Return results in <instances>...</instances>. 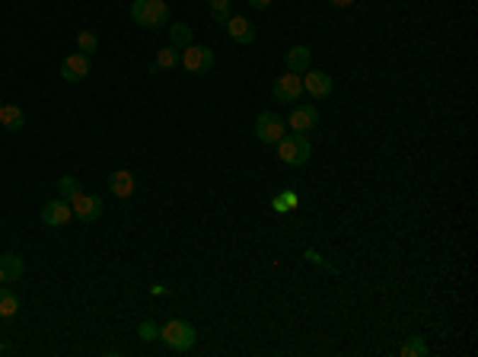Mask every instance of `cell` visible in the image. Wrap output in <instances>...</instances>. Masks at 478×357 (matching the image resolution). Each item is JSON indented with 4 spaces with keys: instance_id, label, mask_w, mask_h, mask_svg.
<instances>
[{
    "instance_id": "12",
    "label": "cell",
    "mask_w": 478,
    "mask_h": 357,
    "mask_svg": "<svg viewBox=\"0 0 478 357\" xmlns=\"http://www.w3.org/2000/svg\"><path fill=\"white\" fill-rule=\"evenodd\" d=\"M284 64H287V70H290V74L303 76L306 70L312 67V51L306 48V45H293V48L284 55Z\"/></svg>"
},
{
    "instance_id": "20",
    "label": "cell",
    "mask_w": 478,
    "mask_h": 357,
    "mask_svg": "<svg viewBox=\"0 0 478 357\" xmlns=\"http://www.w3.org/2000/svg\"><path fill=\"white\" fill-rule=\"evenodd\" d=\"M80 191H83V185H80V178H76V176H61V178H57V195H61V198L74 201Z\"/></svg>"
},
{
    "instance_id": "17",
    "label": "cell",
    "mask_w": 478,
    "mask_h": 357,
    "mask_svg": "<svg viewBox=\"0 0 478 357\" xmlns=\"http://www.w3.org/2000/svg\"><path fill=\"white\" fill-rule=\"evenodd\" d=\"M169 42H172V48H188V45H195V32H191V26H185V23H172L169 26Z\"/></svg>"
},
{
    "instance_id": "15",
    "label": "cell",
    "mask_w": 478,
    "mask_h": 357,
    "mask_svg": "<svg viewBox=\"0 0 478 357\" xmlns=\"http://www.w3.org/2000/svg\"><path fill=\"white\" fill-rule=\"evenodd\" d=\"M108 188H112L115 198H131L134 195V176L127 169H118L108 176Z\"/></svg>"
},
{
    "instance_id": "2",
    "label": "cell",
    "mask_w": 478,
    "mask_h": 357,
    "mask_svg": "<svg viewBox=\"0 0 478 357\" xmlns=\"http://www.w3.org/2000/svg\"><path fill=\"white\" fill-rule=\"evenodd\" d=\"M159 338H163V344L172 351H191L198 341V332H195V325L185 322V319H172V322H166L163 329H159Z\"/></svg>"
},
{
    "instance_id": "1",
    "label": "cell",
    "mask_w": 478,
    "mask_h": 357,
    "mask_svg": "<svg viewBox=\"0 0 478 357\" xmlns=\"http://www.w3.org/2000/svg\"><path fill=\"white\" fill-rule=\"evenodd\" d=\"M127 16H131V23L140 26V29H159V26H169L172 13H169V4H166V0H134Z\"/></svg>"
},
{
    "instance_id": "16",
    "label": "cell",
    "mask_w": 478,
    "mask_h": 357,
    "mask_svg": "<svg viewBox=\"0 0 478 357\" xmlns=\"http://www.w3.org/2000/svg\"><path fill=\"white\" fill-rule=\"evenodd\" d=\"M0 125H4L6 131H23L25 128V112L19 106L4 102V108H0Z\"/></svg>"
},
{
    "instance_id": "18",
    "label": "cell",
    "mask_w": 478,
    "mask_h": 357,
    "mask_svg": "<svg viewBox=\"0 0 478 357\" xmlns=\"http://www.w3.org/2000/svg\"><path fill=\"white\" fill-rule=\"evenodd\" d=\"M178 48H172V45H166V48H159L157 51V57H153V67L150 70H172V67H178Z\"/></svg>"
},
{
    "instance_id": "28",
    "label": "cell",
    "mask_w": 478,
    "mask_h": 357,
    "mask_svg": "<svg viewBox=\"0 0 478 357\" xmlns=\"http://www.w3.org/2000/svg\"><path fill=\"white\" fill-rule=\"evenodd\" d=\"M0 108H4V99H0Z\"/></svg>"
},
{
    "instance_id": "3",
    "label": "cell",
    "mask_w": 478,
    "mask_h": 357,
    "mask_svg": "<svg viewBox=\"0 0 478 357\" xmlns=\"http://www.w3.org/2000/svg\"><path fill=\"white\" fill-rule=\"evenodd\" d=\"M278 157L280 163L287 166H303L306 159L312 157V147H309V137L306 134H284V137L278 140Z\"/></svg>"
},
{
    "instance_id": "26",
    "label": "cell",
    "mask_w": 478,
    "mask_h": 357,
    "mask_svg": "<svg viewBox=\"0 0 478 357\" xmlns=\"http://www.w3.org/2000/svg\"><path fill=\"white\" fill-rule=\"evenodd\" d=\"M249 4H252L255 10H265V6H271V0H249Z\"/></svg>"
},
{
    "instance_id": "6",
    "label": "cell",
    "mask_w": 478,
    "mask_h": 357,
    "mask_svg": "<svg viewBox=\"0 0 478 357\" xmlns=\"http://www.w3.org/2000/svg\"><path fill=\"white\" fill-rule=\"evenodd\" d=\"M70 217H74V208H70L67 198H51L48 204L42 208V223L45 227H67Z\"/></svg>"
},
{
    "instance_id": "24",
    "label": "cell",
    "mask_w": 478,
    "mask_h": 357,
    "mask_svg": "<svg viewBox=\"0 0 478 357\" xmlns=\"http://www.w3.org/2000/svg\"><path fill=\"white\" fill-rule=\"evenodd\" d=\"M271 204H274V210H284V214H287V210H293L300 204V195H297V191H280Z\"/></svg>"
},
{
    "instance_id": "23",
    "label": "cell",
    "mask_w": 478,
    "mask_h": 357,
    "mask_svg": "<svg viewBox=\"0 0 478 357\" xmlns=\"http://www.w3.org/2000/svg\"><path fill=\"white\" fill-rule=\"evenodd\" d=\"M210 16H214V23H220V26H227L229 23V0H210Z\"/></svg>"
},
{
    "instance_id": "9",
    "label": "cell",
    "mask_w": 478,
    "mask_h": 357,
    "mask_svg": "<svg viewBox=\"0 0 478 357\" xmlns=\"http://www.w3.org/2000/svg\"><path fill=\"white\" fill-rule=\"evenodd\" d=\"M61 76L67 83H80L89 76V55H83V51H74V55H67L61 61Z\"/></svg>"
},
{
    "instance_id": "13",
    "label": "cell",
    "mask_w": 478,
    "mask_h": 357,
    "mask_svg": "<svg viewBox=\"0 0 478 357\" xmlns=\"http://www.w3.org/2000/svg\"><path fill=\"white\" fill-rule=\"evenodd\" d=\"M223 29H227L229 38H233V42H239V45H252L255 42V26L249 23L246 16H229V23L223 26Z\"/></svg>"
},
{
    "instance_id": "27",
    "label": "cell",
    "mask_w": 478,
    "mask_h": 357,
    "mask_svg": "<svg viewBox=\"0 0 478 357\" xmlns=\"http://www.w3.org/2000/svg\"><path fill=\"white\" fill-rule=\"evenodd\" d=\"M331 4H335V6H351L354 0H331Z\"/></svg>"
},
{
    "instance_id": "10",
    "label": "cell",
    "mask_w": 478,
    "mask_h": 357,
    "mask_svg": "<svg viewBox=\"0 0 478 357\" xmlns=\"http://www.w3.org/2000/svg\"><path fill=\"white\" fill-rule=\"evenodd\" d=\"M287 125H290V131H297V134H309L312 128L319 125V112L312 106H293Z\"/></svg>"
},
{
    "instance_id": "5",
    "label": "cell",
    "mask_w": 478,
    "mask_h": 357,
    "mask_svg": "<svg viewBox=\"0 0 478 357\" xmlns=\"http://www.w3.org/2000/svg\"><path fill=\"white\" fill-rule=\"evenodd\" d=\"M178 64H182L188 74H207V70L214 67V51H210L207 45H188V48H182Z\"/></svg>"
},
{
    "instance_id": "11",
    "label": "cell",
    "mask_w": 478,
    "mask_h": 357,
    "mask_svg": "<svg viewBox=\"0 0 478 357\" xmlns=\"http://www.w3.org/2000/svg\"><path fill=\"white\" fill-rule=\"evenodd\" d=\"M306 80H303V89L312 96V99H325L331 96V76L322 74V70H306Z\"/></svg>"
},
{
    "instance_id": "8",
    "label": "cell",
    "mask_w": 478,
    "mask_h": 357,
    "mask_svg": "<svg viewBox=\"0 0 478 357\" xmlns=\"http://www.w3.org/2000/svg\"><path fill=\"white\" fill-rule=\"evenodd\" d=\"M70 208H74V217H76V220L93 223V220H99V217H102V198L80 191V195L70 201Z\"/></svg>"
},
{
    "instance_id": "22",
    "label": "cell",
    "mask_w": 478,
    "mask_h": 357,
    "mask_svg": "<svg viewBox=\"0 0 478 357\" xmlns=\"http://www.w3.org/2000/svg\"><path fill=\"white\" fill-rule=\"evenodd\" d=\"M76 48H80L83 55H93V51L99 48V35H96L93 29H83V32H76Z\"/></svg>"
},
{
    "instance_id": "7",
    "label": "cell",
    "mask_w": 478,
    "mask_h": 357,
    "mask_svg": "<svg viewBox=\"0 0 478 357\" xmlns=\"http://www.w3.org/2000/svg\"><path fill=\"white\" fill-rule=\"evenodd\" d=\"M271 93H274V99H278V102H297L300 96H303V76L287 70L284 76H278V80H274Z\"/></svg>"
},
{
    "instance_id": "19",
    "label": "cell",
    "mask_w": 478,
    "mask_h": 357,
    "mask_svg": "<svg viewBox=\"0 0 478 357\" xmlns=\"http://www.w3.org/2000/svg\"><path fill=\"white\" fill-rule=\"evenodd\" d=\"M19 312V297L13 290H6V287H0V319H10Z\"/></svg>"
},
{
    "instance_id": "14",
    "label": "cell",
    "mask_w": 478,
    "mask_h": 357,
    "mask_svg": "<svg viewBox=\"0 0 478 357\" xmlns=\"http://www.w3.org/2000/svg\"><path fill=\"white\" fill-rule=\"evenodd\" d=\"M23 271H25V265H23V259H19L16 252H4V255H0V280H4V284L19 280V278H23Z\"/></svg>"
},
{
    "instance_id": "25",
    "label": "cell",
    "mask_w": 478,
    "mask_h": 357,
    "mask_svg": "<svg viewBox=\"0 0 478 357\" xmlns=\"http://www.w3.org/2000/svg\"><path fill=\"white\" fill-rule=\"evenodd\" d=\"M137 335L144 338V341H153V338H159V325L157 322H140L137 325Z\"/></svg>"
},
{
    "instance_id": "4",
    "label": "cell",
    "mask_w": 478,
    "mask_h": 357,
    "mask_svg": "<svg viewBox=\"0 0 478 357\" xmlns=\"http://www.w3.org/2000/svg\"><path fill=\"white\" fill-rule=\"evenodd\" d=\"M284 131H287V121L278 112H258V118H255V137L261 144H278L284 137Z\"/></svg>"
},
{
    "instance_id": "21",
    "label": "cell",
    "mask_w": 478,
    "mask_h": 357,
    "mask_svg": "<svg viewBox=\"0 0 478 357\" xmlns=\"http://www.w3.org/2000/svg\"><path fill=\"white\" fill-rule=\"evenodd\" d=\"M402 357H427V341L424 335H414L402 344Z\"/></svg>"
}]
</instances>
